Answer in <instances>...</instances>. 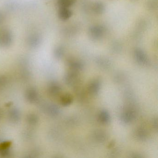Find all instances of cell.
<instances>
[{"mask_svg":"<svg viewBox=\"0 0 158 158\" xmlns=\"http://www.w3.org/2000/svg\"><path fill=\"white\" fill-rule=\"evenodd\" d=\"M100 83L98 81H93L89 86V90L92 94H96L99 90Z\"/></svg>","mask_w":158,"mask_h":158,"instance_id":"6da1fadb","label":"cell"},{"mask_svg":"<svg viewBox=\"0 0 158 158\" xmlns=\"http://www.w3.org/2000/svg\"><path fill=\"white\" fill-rule=\"evenodd\" d=\"M99 120L103 123H107L110 120V115L106 111H102L100 113L99 116Z\"/></svg>","mask_w":158,"mask_h":158,"instance_id":"7a4b0ae2","label":"cell"},{"mask_svg":"<svg viewBox=\"0 0 158 158\" xmlns=\"http://www.w3.org/2000/svg\"><path fill=\"white\" fill-rule=\"evenodd\" d=\"M72 15V13L69 10L66 9V8H63V9L60 12V16L61 19L64 20H66L70 18Z\"/></svg>","mask_w":158,"mask_h":158,"instance_id":"3957f363","label":"cell"},{"mask_svg":"<svg viewBox=\"0 0 158 158\" xmlns=\"http://www.w3.org/2000/svg\"><path fill=\"white\" fill-rule=\"evenodd\" d=\"M73 102V98L69 94L65 95L61 98V102L64 105H70Z\"/></svg>","mask_w":158,"mask_h":158,"instance_id":"277c9868","label":"cell"},{"mask_svg":"<svg viewBox=\"0 0 158 158\" xmlns=\"http://www.w3.org/2000/svg\"><path fill=\"white\" fill-rule=\"evenodd\" d=\"M136 57L139 62L143 63L146 60V57L145 54L141 51H138L136 52Z\"/></svg>","mask_w":158,"mask_h":158,"instance_id":"5b68a950","label":"cell"},{"mask_svg":"<svg viewBox=\"0 0 158 158\" xmlns=\"http://www.w3.org/2000/svg\"><path fill=\"white\" fill-rule=\"evenodd\" d=\"M134 114L131 111H127L124 114L123 116V120L125 123H129L133 120Z\"/></svg>","mask_w":158,"mask_h":158,"instance_id":"8992f818","label":"cell"},{"mask_svg":"<svg viewBox=\"0 0 158 158\" xmlns=\"http://www.w3.org/2000/svg\"><path fill=\"white\" fill-rule=\"evenodd\" d=\"M75 2V0H60V3L63 8H66L73 5Z\"/></svg>","mask_w":158,"mask_h":158,"instance_id":"52a82bcc","label":"cell"},{"mask_svg":"<svg viewBox=\"0 0 158 158\" xmlns=\"http://www.w3.org/2000/svg\"><path fill=\"white\" fill-rule=\"evenodd\" d=\"M139 135L140 138H143V137L145 136V133L143 131V130H140L139 132Z\"/></svg>","mask_w":158,"mask_h":158,"instance_id":"ba28073f","label":"cell"}]
</instances>
